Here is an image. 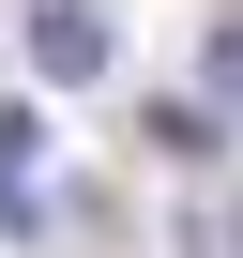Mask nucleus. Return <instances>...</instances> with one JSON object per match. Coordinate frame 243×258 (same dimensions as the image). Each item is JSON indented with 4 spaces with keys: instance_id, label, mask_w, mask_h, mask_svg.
Listing matches in <instances>:
<instances>
[{
    "instance_id": "obj_2",
    "label": "nucleus",
    "mask_w": 243,
    "mask_h": 258,
    "mask_svg": "<svg viewBox=\"0 0 243 258\" xmlns=\"http://www.w3.org/2000/svg\"><path fill=\"white\" fill-rule=\"evenodd\" d=\"M137 137H152L167 167H213V152H228V121H213V106H183V91H152V106H137Z\"/></svg>"
},
{
    "instance_id": "obj_1",
    "label": "nucleus",
    "mask_w": 243,
    "mask_h": 258,
    "mask_svg": "<svg viewBox=\"0 0 243 258\" xmlns=\"http://www.w3.org/2000/svg\"><path fill=\"white\" fill-rule=\"evenodd\" d=\"M31 61H46L61 91H91V76L122 61V46H106V16H91V0H46V16H31Z\"/></svg>"
},
{
    "instance_id": "obj_3",
    "label": "nucleus",
    "mask_w": 243,
    "mask_h": 258,
    "mask_svg": "<svg viewBox=\"0 0 243 258\" xmlns=\"http://www.w3.org/2000/svg\"><path fill=\"white\" fill-rule=\"evenodd\" d=\"M213 106H243V16L213 31Z\"/></svg>"
},
{
    "instance_id": "obj_4",
    "label": "nucleus",
    "mask_w": 243,
    "mask_h": 258,
    "mask_svg": "<svg viewBox=\"0 0 243 258\" xmlns=\"http://www.w3.org/2000/svg\"><path fill=\"white\" fill-rule=\"evenodd\" d=\"M228 243H243V213H228Z\"/></svg>"
}]
</instances>
